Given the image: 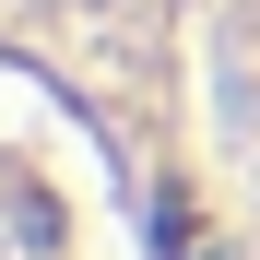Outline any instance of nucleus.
<instances>
[{
  "label": "nucleus",
  "instance_id": "f257e3e1",
  "mask_svg": "<svg viewBox=\"0 0 260 260\" xmlns=\"http://www.w3.org/2000/svg\"><path fill=\"white\" fill-rule=\"evenodd\" d=\"M0 260H107L83 189H71L36 142H12V130H0Z\"/></svg>",
  "mask_w": 260,
  "mask_h": 260
}]
</instances>
